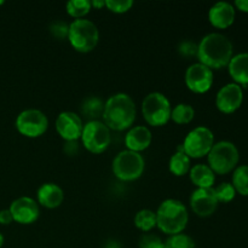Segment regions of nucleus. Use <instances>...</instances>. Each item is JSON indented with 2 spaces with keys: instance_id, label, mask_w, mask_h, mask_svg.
<instances>
[{
  "instance_id": "nucleus-1",
  "label": "nucleus",
  "mask_w": 248,
  "mask_h": 248,
  "mask_svg": "<svg viewBox=\"0 0 248 248\" xmlns=\"http://www.w3.org/2000/svg\"><path fill=\"white\" fill-rule=\"evenodd\" d=\"M198 58L201 64L210 69L227 67L232 58V44L220 33H211L203 36L198 45Z\"/></svg>"
},
{
  "instance_id": "nucleus-2",
  "label": "nucleus",
  "mask_w": 248,
  "mask_h": 248,
  "mask_svg": "<svg viewBox=\"0 0 248 248\" xmlns=\"http://www.w3.org/2000/svg\"><path fill=\"white\" fill-rule=\"evenodd\" d=\"M102 118L109 130L124 131L130 127L136 119V104L126 93H116L104 104Z\"/></svg>"
},
{
  "instance_id": "nucleus-3",
  "label": "nucleus",
  "mask_w": 248,
  "mask_h": 248,
  "mask_svg": "<svg viewBox=\"0 0 248 248\" xmlns=\"http://www.w3.org/2000/svg\"><path fill=\"white\" fill-rule=\"evenodd\" d=\"M156 225L165 234H182L188 224V210L178 200L169 199L159 206L156 212Z\"/></svg>"
},
{
  "instance_id": "nucleus-4",
  "label": "nucleus",
  "mask_w": 248,
  "mask_h": 248,
  "mask_svg": "<svg viewBox=\"0 0 248 248\" xmlns=\"http://www.w3.org/2000/svg\"><path fill=\"white\" fill-rule=\"evenodd\" d=\"M68 40L79 52H90L98 44L99 31L96 24L90 19H75L69 24Z\"/></svg>"
},
{
  "instance_id": "nucleus-5",
  "label": "nucleus",
  "mask_w": 248,
  "mask_h": 248,
  "mask_svg": "<svg viewBox=\"0 0 248 248\" xmlns=\"http://www.w3.org/2000/svg\"><path fill=\"white\" fill-rule=\"evenodd\" d=\"M208 166L215 173L227 174L236 167L240 154L234 143L222 140L213 144L208 153Z\"/></svg>"
},
{
  "instance_id": "nucleus-6",
  "label": "nucleus",
  "mask_w": 248,
  "mask_h": 248,
  "mask_svg": "<svg viewBox=\"0 0 248 248\" xmlns=\"http://www.w3.org/2000/svg\"><path fill=\"white\" fill-rule=\"evenodd\" d=\"M171 104L160 92H152L142 102V113L152 126H164L171 119Z\"/></svg>"
},
{
  "instance_id": "nucleus-7",
  "label": "nucleus",
  "mask_w": 248,
  "mask_h": 248,
  "mask_svg": "<svg viewBox=\"0 0 248 248\" xmlns=\"http://www.w3.org/2000/svg\"><path fill=\"white\" fill-rule=\"evenodd\" d=\"M144 171V160L140 153L124 150L113 161V172L120 181L131 182L140 178Z\"/></svg>"
},
{
  "instance_id": "nucleus-8",
  "label": "nucleus",
  "mask_w": 248,
  "mask_h": 248,
  "mask_svg": "<svg viewBox=\"0 0 248 248\" xmlns=\"http://www.w3.org/2000/svg\"><path fill=\"white\" fill-rule=\"evenodd\" d=\"M80 138L90 153L101 154L110 144V130L102 121H89L82 128Z\"/></svg>"
},
{
  "instance_id": "nucleus-9",
  "label": "nucleus",
  "mask_w": 248,
  "mask_h": 248,
  "mask_svg": "<svg viewBox=\"0 0 248 248\" xmlns=\"http://www.w3.org/2000/svg\"><path fill=\"white\" fill-rule=\"evenodd\" d=\"M213 144H215V136L212 131L205 126H200L191 130L186 135L182 148L189 157L199 159V157L208 155Z\"/></svg>"
},
{
  "instance_id": "nucleus-10",
  "label": "nucleus",
  "mask_w": 248,
  "mask_h": 248,
  "mask_svg": "<svg viewBox=\"0 0 248 248\" xmlns=\"http://www.w3.org/2000/svg\"><path fill=\"white\" fill-rule=\"evenodd\" d=\"M48 127L47 116L38 109H27L16 119V128L21 135L29 138L40 137Z\"/></svg>"
},
{
  "instance_id": "nucleus-11",
  "label": "nucleus",
  "mask_w": 248,
  "mask_h": 248,
  "mask_svg": "<svg viewBox=\"0 0 248 248\" xmlns=\"http://www.w3.org/2000/svg\"><path fill=\"white\" fill-rule=\"evenodd\" d=\"M186 84L195 93H205L212 87L213 73L201 63L191 64L186 72Z\"/></svg>"
},
{
  "instance_id": "nucleus-12",
  "label": "nucleus",
  "mask_w": 248,
  "mask_h": 248,
  "mask_svg": "<svg viewBox=\"0 0 248 248\" xmlns=\"http://www.w3.org/2000/svg\"><path fill=\"white\" fill-rule=\"evenodd\" d=\"M244 101V92L240 85L228 84L218 91L216 98V106L222 113L232 114L241 107Z\"/></svg>"
},
{
  "instance_id": "nucleus-13",
  "label": "nucleus",
  "mask_w": 248,
  "mask_h": 248,
  "mask_svg": "<svg viewBox=\"0 0 248 248\" xmlns=\"http://www.w3.org/2000/svg\"><path fill=\"white\" fill-rule=\"evenodd\" d=\"M190 206L199 217H208L218 207L217 196L213 188H198L190 196Z\"/></svg>"
},
{
  "instance_id": "nucleus-14",
  "label": "nucleus",
  "mask_w": 248,
  "mask_h": 248,
  "mask_svg": "<svg viewBox=\"0 0 248 248\" xmlns=\"http://www.w3.org/2000/svg\"><path fill=\"white\" fill-rule=\"evenodd\" d=\"M82 128H84L82 120L73 111H63L56 120V130L58 135L67 142H74L79 140L81 137Z\"/></svg>"
},
{
  "instance_id": "nucleus-15",
  "label": "nucleus",
  "mask_w": 248,
  "mask_h": 248,
  "mask_svg": "<svg viewBox=\"0 0 248 248\" xmlns=\"http://www.w3.org/2000/svg\"><path fill=\"white\" fill-rule=\"evenodd\" d=\"M10 212L15 222L19 224H31L39 218V206L31 198L22 196L12 201Z\"/></svg>"
},
{
  "instance_id": "nucleus-16",
  "label": "nucleus",
  "mask_w": 248,
  "mask_h": 248,
  "mask_svg": "<svg viewBox=\"0 0 248 248\" xmlns=\"http://www.w3.org/2000/svg\"><path fill=\"white\" fill-rule=\"evenodd\" d=\"M208 19L216 28L225 29L235 21V9L232 4L219 1L213 5L208 11Z\"/></svg>"
},
{
  "instance_id": "nucleus-17",
  "label": "nucleus",
  "mask_w": 248,
  "mask_h": 248,
  "mask_svg": "<svg viewBox=\"0 0 248 248\" xmlns=\"http://www.w3.org/2000/svg\"><path fill=\"white\" fill-rule=\"evenodd\" d=\"M152 143V132L145 126H136L131 128L125 137L127 150L140 153L147 149Z\"/></svg>"
},
{
  "instance_id": "nucleus-18",
  "label": "nucleus",
  "mask_w": 248,
  "mask_h": 248,
  "mask_svg": "<svg viewBox=\"0 0 248 248\" xmlns=\"http://www.w3.org/2000/svg\"><path fill=\"white\" fill-rule=\"evenodd\" d=\"M38 201L46 208H56L63 202L64 194L55 183H45L38 189Z\"/></svg>"
},
{
  "instance_id": "nucleus-19",
  "label": "nucleus",
  "mask_w": 248,
  "mask_h": 248,
  "mask_svg": "<svg viewBox=\"0 0 248 248\" xmlns=\"http://www.w3.org/2000/svg\"><path fill=\"white\" fill-rule=\"evenodd\" d=\"M230 77L234 79L235 84L247 86L248 85V52L232 56L228 64Z\"/></svg>"
},
{
  "instance_id": "nucleus-20",
  "label": "nucleus",
  "mask_w": 248,
  "mask_h": 248,
  "mask_svg": "<svg viewBox=\"0 0 248 248\" xmlns=\"http://www.w3.org/2000/svg\"><path fill=\"white\" fill-rule=\"evenodd\" d=\"M190 179L198 188H213L216 176L215 172L210 169L207 165L199 164L195 165L193 169L189 171Z\"/></svg>"
},
{
  "instance_id": "nucleus-21",
  "label": "nucleus",
  "mask_w": 248,
  "mask_h": 248,
  "mask_svg": "<svg viewBox=\"0 0 248 248\" xmlns=\"http://www.w3.org/2000/svg\"><path fill=\"white\" fill-rule=\"evenodd\" d=\"M170 171L174 174V176H184L190 171V157L183 152L182 145H179L178 150L172 157L170 159Z\"/></svg>"
},
{
  "instance_id": "nucleus-22",
  "label": "nucleus",
  "mask_w": 248,
  "mask_h": 248,
  "mask_svg": "<svg viewBox=\"0 0 248 248\" xmlns=\"http://www.w3.org/2000/svg\"><path fill=\"white\" fill-rule=\"evenodd\" d=\"M104 104L98 97H89L81 104V113L90 121L97 120V118L103 115Z\"/></svg>"
},
{
  "instance_id": "nucleus-23",
  "label": "nucleus",
  "mask_w": 248,
  "mask_h": 248,
  "mask_svg": "<svg viewBox=\"0 0 248 248\" xmlns=\"http://www.w3.org/2000/svg\"><path fill=\"white\" fill-rule=\"evenodd\" d=\"M232 186L236 193L242 196H248V166H239L232 174Z\"/></svg>"
},
{
  "instance_id": "nucleus-24",
  "label": "nucleus",
  "mask_w": 248,
  "mask_h": 248,
  "mask_svg": "<svg viewBox=\"0 0 248 248\" xmlns=\"http://www.w3.org/2000/svg\"><path fill=\"white\" fill-rule=\"evenodd\" d=\"M135 225L142 232H150L156 227V213L150 210H140L135 217Z\"/></svg>"
},
{
  "instance_id": "nucleus-25",
  "label": "nucleus",
  "mask_w": 248,
  "mask_h": 248,
  "mask_svg": "<svg viewBox=\"0 0 248 248\" xmlns=\"http://www.w3.org/2000/svg\"><path fill=\"white\" fill-rule=\"evenodd\" d=\"M195 115V110L189 104H177L171 111V119L176 124L183 125V124L190 123Z\"/></svg>"
},
{
  "instance_id": "nucleus-26",
  "label": "nucleus",
  "mask_w": 248,
  "mask_h": 248,
  "mask_svg": "<svg viewBox=\"0 0 248 248\" xmlns=\"http://www.w3.org/2000/svg\"><path fill=\"white\" fill-rule=\"evenodd\" d=\"M91 1H89V0H70L65 5L68 14L77 19L86 16L90 10H91Z\"/></svg>"
},
{
  "instance_id": "nucleus-27",
  "label": "nucleus",
  "mask_w": 248,
  "mask_h": 248,
  "mask_svg": "<svg viewBox=\"0 0 248 248\" xmlns=\"http://www.w3.org/2000/svg\"><path fill=\"white\" fill-rule=\"evenodd\" d=\"M165 246L166 248H196L194 240L186 234L172 235L165 242Z\"/></svg>"
},
{
  "instance_id": "nucleus-28",
  "label": "nucleus",
  "mask_w": 248,
  "mask_h": 248,
  "mask_svg": "<svg viewBox=\"0 0 248 248\" xmlns=\"http://www.w3.org/2000/svg\"><path fill=\"white\" fill-rule=\"evenodd\" d=\"M215 189V194L217 196L218 202H230L234 200L235 195H236V190L230 183H222Z\"/></svg>"
},
{
  "instance_id": "nucleus-29",
  "label": "nucleus",
  "mask_w": 248,
  "mask_h": 248,
  "mask_svg": "<svg viewBox=\"0 0 248 248\" xmlns=\"http://www.w3.org/2000/svg\"><path fill=\"white\" fill-rule=\"evenodd\" d=\"M50 31L51 34H52L53 38L58 39V40H63V39L68 38L69 24L65 23L64 21H55L51 23Z\"/></svg>"
},
{
  "instance_id": "nucleus-30",
  "label": "nucleus",
  "mask_w": 248,
  "mask_h": 248,
  "mask_svg": "<svg viewBox=\"0 0 248 248\" xmlns=\"http://www.w3.org/2000/svg\"><path fill=\"white\" fill-rule=\"evenodd\" d=\"M132 0H107L106 6L115 14H124L132 7Z\"/></svg>"
},
{
  "instance_id": "nucleus-31",
  "label": "nucleus",
  "mask_w": 248,
  "mask_h": 248,
  "mask_svg": "<svg viewBox=\"0 0 248 248\" xmlns=\"http://www.w3.org/2000/svg\"><path fill=\"white\" fill-rule=\"evenodd\" d=\"M140 248H166V246L156 235L144 234L140 239Z\"/></svg>"
},
{
  "instance_id": "nucleus-32",
  "label": "nucleus",
  "mask_w": 248,
  "mask_h": 248,
  "mask_svg": "<svg viewBox=\"0 0 248 248\" xmlns=\"http://www.w3.org/2000/svg\"><path fill=\"white\" fill-rule=\"evenodd\" d=\"M179 53L183 56H193L198 55V45H195L191 41H183L179 45Z\"/></svg>"
},
{
  "instance_id": "nucleus-33",
  "label": "nucleus",
  "mask_w": 248,
  "mask_h": 248,
  "mask_svg": "<svg viewBox=\"0 0 248 248\" xmlns=\"http://www.w3.org/2000/svg\"><path fill=\"white\" fill-rule=\"evenodd\" d=\"M14 222L11 212L10 210H1L0 211V224L2 225H9Z\"/></svg>"
},
{
  "instance_id": "nucleus-34",
  "label": "nucleus",
  "mask_w": 248,
  "mask_h": 248,
  "mask_svg": "<svg viewBox=\"0 0 248 248\" xmlns=\"http://www.w3.org/2000/svg\"><path fill=\"white\" fill-rule=\"evenodd\" d=\"M64 150H65V153H68L69 155H74L75 152L78 150L77 140H74V142H68V144L65 145Z\"/></svg>"
},
{
  "instance_id": "nucleus-35",
  "label": "nucleus",
  "mask_w": 248,
  "mask_h": 248,
  "mask_svg": "<svg viewBox=\"0 0 248 248\" xmlns=\"http://www.w3.org/2000/svg\"><path fill=\"white\" fill-rule=\"evenodd\" d=\"M235 6L242 12H247L248 14V0H236L235 1Z\"/></svg>"
},
{
  "instance_id": "nucleus-36",
  "label": "nucleus",
  "mask_w": 248,
  "mask_h": 248,
  "mask_svg": "<svg viewBox=\"0 0 248 248\" xmlns=\"http://www.w3.org/2000/svg\"><path fill=\"white\" fill-rule=\"evenodd\" d=\"M91 6H93L94 9H101V7L106 6V1H104V0H102V1L94 0V1H91Z\"/></svg>"
},
{
  "instance_id": "nucleus-37",
  "label": "nucleus",
  "mask_w": 248,
  "mask_h": 248,
  "mask_svg": "<svg viewBox=\"0 0 248 248\" xmlns=\"http://www.w3.org/2000/svg\"><path fill=\"white\" fill-rule=\"evenodd\" d=\"M2 245H4V236H2V235L0 234V248L2 247Z\"/></svg>"
},
{
  "instance_id": "nucleus-38",
  "label": "nucleus",
  "mask_w": 248,
  "mask_h": 248,
  "mask_svg": "<svg viewBox=\"0 0 248 248\" xmlns=\"http://www.w3.org/2000/svg\"><path fill=\"white\" fill-rule=\"evenodd\" d=\"M4 4V1H2V0H0V5H2Z\"/></svg>"
}]
</instances>
